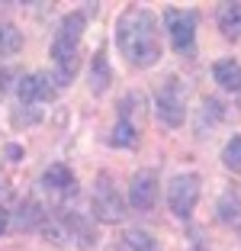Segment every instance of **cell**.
I'll use <instances>...</instances> for the list:
<instances>
[{
  "label": "cell",
  "mask_w": 241,
  "mask_h": 251,
  "mask_svg": "<svg viewBox=\"0 0 241 251\" xmlns=\"http://www.w3.org/2000/svg\"><path fill=\"white\" fill-rule=\"evenodd\" d=\"M87 29V16L84 13H68L61 20L55 42H51V65H55V84H71L77 74V52H80V39Z\"/></svg>",
  "instance_id": "obj_2"
},
{
  "label": "cell",
  "mask_w": 241,
  "mask_h": 251,
  "mask_svg": "<svg viewBox=\"0 0 241 251\" xmlns=\"http://www.w3.org/2000/svg\"><path fill=\"white\" fill-rule=\"evenodd\" d=\"M10 81H13V71L0 65V100H3V94L10 90Z\"/></svg>",
  "instance_id": "obj_18"
},
{
  "label": "cell",
  "mask_w": 241,
  "mask_h": 251,
  "mask_svg": "<svg viewBox=\"0 0 241 251\" xmlns=\"http://www.w3.org/2000/svg\"><path fill=\"white\" fill-rule=\"evenodd\" d=\"M216 213H219L222 226H232V229H241V193L235 187H228L225 193L216 203Z\"/></svg>",
  "instance_id": "obj_10"
},
{
  "label": "cell",
  "mask_w": 241,
  "mask_h": 251,
  "mask_svg": "<svg viewBox=\"0 0 241 251\" xmlns=\"http://www.w3.org/2000/svg\"><path fill=\"white\" fill-rule=\"evenodd\" d=\"M154 116L164 126H170V129H177L187 119V87H183V81L168 77L158 87V94H154Z\"/></svg>",
  "instance_id": "obj_3"
},
{
  "label": "cell",
  "mask_w": 241,
  "mask_h": 251,
  "mask_svg": "<svg viewBox=\"0 0 241 251\" xmlns=\"http://www.w3.org/2000/svg\"><path fill=\"white\" fill-rule=\"evenodd\" d=\"M122 248L125 251H161V245H158V238L148 235L145 229H129L122 235Z\"/></svg>",
  "instance_id": "obj_15"
},
{
  "label": "cell",
  "mask_w": 241,
  "mask_h": 251,
  "mask_svg": "<svg viewBox=\"0 0 241 251\" xmlns=\"http://www.w3.org/2000/svg\"><path fill=\"white\" fill-rule=\"evenodd\" d=\"M94 216H96L100 222H110V226H116V222L125 219V200L116 193V187L110 184V177H100V180H96Z\"/></svg>",
  "instance_id": "obj_6"
},
{
  "label": "cell",
  "mask_w": 241,
  "mask_h": 251,
  "mask_svg": "<svg viewBox=\"0 0 241 251\" xmlns=\"http://www.w3.org/2000/svg\"><path fill=\"white\" fill-rule=\"evenodd\" d=\"M116 45L132 68H154L161 61V36L154 13L129 7L116 20Z\"/></svg>",
  "instance_id": "obj_1"
},
{
  "label": "cell",
  "mask_w": 241,
  "mask_h": 251,
  "mask_svg": "<svg viewBox=\"0 0 241 251\" xmlns=\"http://www.w3.org/2000/svg\"><path fill=\"white\" fill-rule=\"evenodd\" d=\"M39 184H42L51 197H58V200H68V197H74V193H77V177H74L71 168H68V164H61V161L48 164V168L42 171V180H39Z\"/></svg>",
  "instance_id": "obj_8"
},
{
  "label": "cell",
  "mask_w": 241,
  "mask_h": 251,
  "mask_svg": "<svg viewBox=\"0 0 241 251\" xmlns=\"http://www.w3.org/2000/svg\"><path fill=\"white\" fill-rule=\"evenodd\" d=\"M16 94H20L23 106H36V103H45V100H55L58 87H55L51 74L36 71V74H23L20 84H16Z\"/></svg>",
  "instance_id": "obj_7"
},
{
  "label": "cell",
  "mask_w": 241,
  "mask_h": 251,
  "mask_svg": "<svg viewBox=\"0 0 241 251\" xmlns=\"http://www.w3.org/2000/svg\"><path fill=\"white\" fill-rule=\"evenodd\" d=\"M110 145L113 148H135L139 145V126L129 123V119H119L116 126H113V132H110Z\"/></svg>",
  "instance_id": "obj_14"
},
{
  "label": "cell",
  "mask_w": 241,
  "mask_h": 251,
  "mask_svg": "<svg viewBox=\"0 0 241 251\" xmlns=\"http://www.w3.org/2000/svg\"><path fill=\"white\" fill-rule=\"evenodd\" d=\"M164 26H168V36L170 45L183 55H193L196 52V13L193 10H180V7H170L164 13Z\"/></svg>",
  "instance_id": "obj_5"
},
{
  "label": "cell",
  "mask_w": 241,
  "mask_h": 251,
  "mask_svg": "<svg viewBox=\"0 0 241 251\" xmlns=\"http://www.w3.org/2000/svg\"><path fill=\"white\" fill-rule=\"evenodd\" d=\"M212 77H216V84L222 90H232V94L241 90V65L235 58H219L212 65Z\"/></svg>",
  "instance_id": "obj_11"
},
{
  "label": "cell",
  "mask_w": 241,
  "mask_h": 251,
  "mask_svg": "<svg viewBox=\"0 0 241 251\" xmlns=\"http://www.w3.org/2000/svg\"><path fill=\"white\" fill-rule=\"evenodd\" d=\"M222 161L228 171H241V135H232L228 145L222 148Z\"/></svg>",
  "instance_id": "obj_17"
},
{
  "label": "cell",
  "mask_w": 241,
  "mask_h": 251,
  "mask_svg": "<svg viewBox=\"0 0 241 251\" xmlns=\"http://www.w3.org/2000/svg\"><path fill=\"white\" fill-rule=\"evenodd\" d=\"M7 158L20 161V158H23V148H20V145H7Z\"/></svg>",
  "instance_id": "obj_19"
},
{
  "label": "cell",
  "mask_w": 241,
  "mask_h": 251,
  "mask_svg": "<svg viewBox=\"0 0 241 251\" xmlns=\"http://www.w3.org/2000/svg\"><path fill=\"white\" fill-rule=\"evenodd\" d=\"M113 81V71H110V58H106V49H96L94 58H90V90L94 94H103V90L110 87Z\"/></svg>",
  "instance_id": "obj_12"
},
{
  "label": "cell",
  "mask_w": 241,
  "mask_h": 251,
  "mask_svg": "<svg viewBox=\"0 0 241 251\" xmlns=\"http://www.w3.org/2000/svg\"><path fill=\"white\" fill-rule=\"evenodd\" d=\"M7 222H10V216H7V209H3V206H0V232H3V229H7Z\"/></svg>",
  "instance_id": "obj_20"
},
{
  "label": "cell",
  "mask_w": 241,
  "mask_h": 251,
  "mask_svg": "<svg viewBox=\"0 0 241 251\" xmlns=\"http://www.w3.org/2000/svg\"><path fill=\"white\" fill-rule=\"evenodd\" d=\"M216 23H219V32L225 39H238L241 36V3H222L219 13H216Z\"/></svg>",
  "instance_id": "obj_13"
},
{
  "label": "cell",
  "mask_w": 241,
  "mask_h": 251,
  "mask_svg": "<svg viewBox=\"0 0 241 251\" xmlns=\"http://www.w3.org/2000/svg\"><path fill=\"white\" fill-rule=\"evenodd\" d=\"M129 203L135 209H151L158 203V174L154 171H139L129 180Z\"/></svg>",
  "instance_id": "obj_9"
},
{
  "label": "cell",
  "mask_w": 241,
  "mask_h": 251,
  "mask_svg": "<svg viewBox=\"0 0 241 251\" xmlns=\"http://www.w3.org/2000/svg\"><path fill=\"white\" fill-rule=\"evenodd\" d=\"M199 190H203V180L199 174L187 171V174H177L174 180L168 184V206L177 219H190L193 209L199 203Z\"/></svg>",
  "instance_id": "obj_4"
},
{
  "label": "cell",
  "mask_w": 241,
  "mask_h": 251,
  "mask_svg": "<svg viewBox=\"0 0 241 251\" xmlns=\"http://www.w3.org/2000/svg\"><path fill=\"white\" fill-rule=\"evenodd\" d=\"M23 49V32L16 29L13 23H0V58L16 55Z\"/></svg>",
  "instance_id": "obj_16"
}]
</instances>
